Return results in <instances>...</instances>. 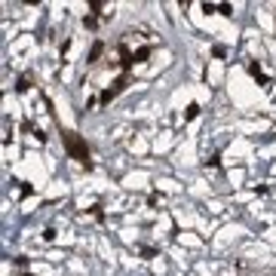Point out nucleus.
<instances>
[{"instance_id":"f257e3e1","label":"nucleus","mask_w":276,"mask_h":276,"mask_svg":"<svg viewBox=\"0 0 276 276\" xmlns=\"http://www.w3.org/2000/svg\"><path fill=\"white\" fill-rule=\"evenodd\" d=\"M62 141H65V150H68V156H71V160H77L80 166L92 169L89 147H86V141H83L80 135H77V132H71V129H65V132H62Z\"/></svg>"},{"instance_id":"f03ea898","label":"nucleus","mask_w":276,"mask_h":276,"mask_svg":"<svg viewBox=\"0 0 276 276\" xmlns=\"http://www.w3.org/2000/svg\"><path fill=\"white\" fill-rule=\"evenodd\" d=\"M126 83H129V77H126V74H120V77H117V80H114V83H111V86L98 95V101H101V104H107L111 98H117V95H120V92L126 89Z\"/></svg>"},{"instance_id":"7ed1b4c3","label":"nucleus","mask_w":276,"mask_h":276,"mask_svg":"<svg viewBox=\"0 0 276 276\" xmlns=\"http://www.w3.org/2000/svg\"><path fill=\"white\" fill-rule=\"evenodd\" d=\"M249 74L255 77V80H258L261 86H270V80L264 77V71H261V65H258V62H249Z\"/></svg>"},{"instance_id":"20e7f679","label":"nucleus","mask_w":276,"mask_h":276,"mask_svg":"<svg viewBox=\"0 0 276 276\" xmlns=\"http://www.w3.org/2000/svg\"><path fill=\"white\" fill-rule=\"evenodd\" d=\"M150 52H153V49H150V46H141V49H138V52H135V56H132V59H135V62H144V59H147V56H150Z\"/></svg>"},{"instance_id":"39448f33","label":"nucleus","mask_w":276,"mask_h":276,"mask_svg":"<svg viewBox=\"0 0 276 276\" xmlns=\"http://www.w3.org/2000/svg\"><path fill=\"white\" fill-rule=\"evenodd\" d=\"M196 114H200V104H187V111H184V117H187V120H193Z\"/></svg>"},{"instance_id":"423d86ee","label":"nucleus","mask_w":276,"mask_h":276,"mask_svg":"<svg viewBox=\"0 0 276 276\" xmlns=\"http://www.w3.org/2000/svg\"><path fill=\"white\" fill-rule=\"evenodd\" d=\"M101 49H104V46H101V43H95V46H92V52H89V62H98V56H101Z\"/></svg>"},{"instance_id":"0eeeda50","label":"nucleus","mask_w":276,"mask_h":276,"mask_svg":"<svg viewBox=\"0 0 276 276\" xmlns=\"http://www.w3.org/2000/svg\"><path fill=\"white\" fill-rule=\"evenodd\" d=\"M95 25H98V19H95V16H86V19H83V28H89V31H92Z\"/></svg>"},{"instance_id":"6e6552de","label":"nucleus","mask_w":276,"mask_h":276,"mask_svg":"<svg viewBox=\"0 0 276 276\" xmlns=\"http://www.w3.org/2000/svg\"><path fill=\"white\" fill-rule=\"evenodd\" d=\"M218 10H221V16H230V13H233V7H230V4H221Z\"/></svg>"},{"instance_id":"1a4fd4ad","label":"nucleus","mask_w":276,"mask_h":276,"mask_svg":"<svg viewBox=\"0 0 276 276\" xmlns=\"http://www.w3.org/2000/svg\"><path fill=\"white\" fill-rule=\"evenodd\" d=\"M22 276H31V273H22Z\"/></svg>"}]
</instances>
